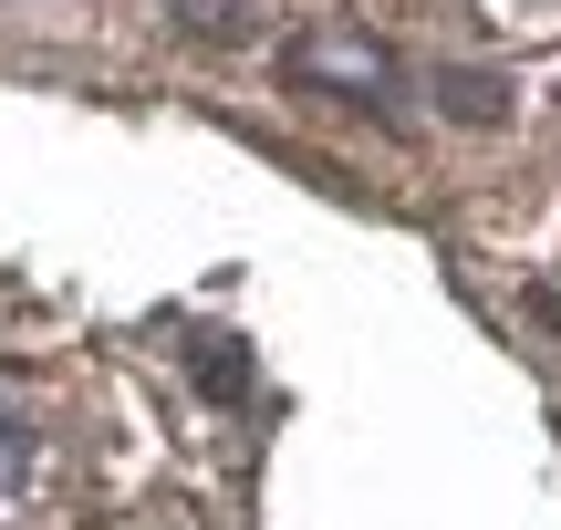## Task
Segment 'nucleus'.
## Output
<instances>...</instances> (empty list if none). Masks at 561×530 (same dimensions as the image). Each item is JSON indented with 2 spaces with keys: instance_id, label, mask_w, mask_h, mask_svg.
<instances>
[{
  "instance_id": "obj_1",
  "label": "nucleus",
  "mask_w": 561,
  "mask_h": 530,
  "mask_svg": "<svg viewBox=\"0 0 561 530\" xmlns=\"http://www.w3.org/2000/svg\"><path fill=\"white\" fill-rule=\"evenodd\" d=\"M291 73H301V83H343V94H364L375 115H405V104H396V94H405L396 62H385L364 32H301V42H291Z\"/></svg>"
},
{
  "instance_id": "obj_2",
  "label": "nucleus",
  "mask_w": 561,
  "mask_h": 530,
  "mask_svg": "<svg viewBox=\"0 0 561 530\" xmlns=\"http://www.w3.org/2000/svg\"><path fill=\"white\" fill-rule=\"evenodd\" d=\"M187 375H198V395L240 406V395H250V344H229V333H187Z\"/></svg>"
},
{
  "instance_id": "obj_3",
  "label": "nucleus",
  "mask_w": 561,
  "mask_h": 530,
  "mask_svg": "<svg viewBox=\"0 0 561 530\" xmlns=\"http://www.w3.org/2000/svg\"><path fill=\"white\" fill-rule=\"evenodd\" d=\"M437 94H447V115H468V125L510 115V73H437Z\"/></svg>"
},
{
  "instance_id": "obj_4",
  "label": "nucleus",
  "mask_w": 561,
  "mask_h": 530,
  "mask_svg": "<svg viewBox=\"0 0 561 530\" xmlns=\"http://www.w3.org/2000/svg\"><path fill=\"white\" fill-rule=\"evenodd\" d=\"M167 11L187 32H208V42H250V0H167Z\"/></svg>"
}]
</instances>
